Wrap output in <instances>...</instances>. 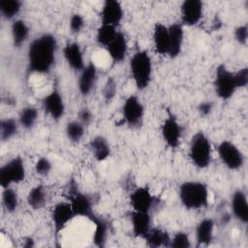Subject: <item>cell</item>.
Here are the masks:
<instances>
[{
	"label": "cell",
	"mask_w": 248,
	"mask_h": 248,
	"mask_svg": "<svg viewBox=\"0 0 248 248\" xmlns=\"http://www.w3.org/2000/svg\"><path fill=\"white\" fill-rule=\"evenodd\" d=\"M57 40L50 33H44L31 41L27 48V73L48 74L55 64Z\"/></svg>",
	"instance_id": "1"
},
{
	"label": "cell",
	"mask_w": 248,
	"mask_h": 248,
	"mask_svg": "<svg viewBox=\"0 0 248 248\" xmlns=\"http://www.w3.org/2000/svg\"><path fill=\"white\" fill-rule=\"evenodd\" d=\"M178 198L187 210H200L208 205L209 191L205 183L198 180L182 182L178 188Z\"/></svg>",
	"instance_id": "2"
},
{
	"label": "cell",
	"mask_w": 248,
	"mask_h": 248,
	"mask_svg": "<svg viewBox=\"0 0 248 248\" xmlns=\"http://www.w3.org/2000/svg\"><path fill=\"white\" fill-rule=\"evenodd\" d=\"M130 75L136 88L140 91L146 89L152 80L153 66L150 54L144 49H139L130 58Z\"/></svg>",
	"instance_id": "3"
},
{
	"label": "cell",
	"mask_w": 248,
	"mask_h": 248,
	"mask_svg": "<svg viewBox=\"0 0 248 248\" xmlns=\"http://www.w3.org/2000/svg\"><path fill=\"white\" fill-rule=\"evenodd\" d=\"M188 156L191 163L198 169H206L212 161V145L202 131L195 133L189 143Z\"/></svg>",
	"instance_id": "4"
},
{
	"label": "cell",
	"mask_w": 248,
	"mask_h": 248,
	"mask_svg": "<svg viewBox=\"0 0 248 248\" xmlns=\"http://www.w3.org/2000/svg\"><path fill=\"white\" fill-rule=\"evenodd\" d=\"M67 201L71 203L77 217H84L88 220L95 213L91 198L81 192L75 178H71L66 191Z\"/></svg>",
	"instance_id": "5"
},
{
	"label": "cell",
	"mask_w": 248,
	"mask_h": 248,
	"mask_svg": "<svg viewBox=\"0 0 248 248\" xmlns=\"http://www.w3.org/2000/svg\"><path fill=\"white\" fill-rule=\"evenodd\" d=\"M213 87L216 96L223 101L231 99L236 92L237 86L234 79V74L233 72L230 71L226 65L220 64L216 68Z\"/></svg>",
	"instance_id": "6"
},
{
	"label": "cell",
	"mask_w": 248,
	"mask_h": 248,
	"mask_svg": "<svg viewBox=\"0 0 248 248\" xmlns=\"http://www.w3.org/2000/svg\"><path fill=\"white\" fill-rule=\"evenodd\" d=\"M26 177L24 161L20 156H16L7 161L0 168V186L2 189L19 184Z\"/></svg>",
	"instance_id": "7"
},
{
	"label": "cell",
	"mask_w": 248,
	"mask_h": 248,
	"mask_svg": "<svg viewBox=\"0 0 248 248\" xmlns=\"http://www.w3.org/2000/svg\"><path fill=\"white\" fill-rule=\"evenodd\" d=\"M217 152L222 164L230 170H237L245 164V156L238 146L229 140H222L217 146Z\"/></svg>",
	"instance_id": "8"
},
{
	"label": "cell",
	"mask_w": 248,
	"mask_h": 248,
	"mask_svg": "<svg viewBox=\"0 0 248 248\" xmlns=\"http://www.w3.org/2000/svg\"><path fill=\"white\" fill-rule=\"evenodd\" d=\"M122 119L132 129H139L144 119V106L137 95H129L122 105Z\"/></svg>",
	"instance_id": "9"
},
{
	"label": "cell",
	"mask_w": 248,
	"mask_h": 248,
	"mask_svg": "<svg viewBox=\"0 0 248 248\" xmlns=\"http://www.w3.org/2000/svg\"><path fill=\"white\" fill-rule=\"evenodd\" d=\"M183 129L175 114L168 108L166 117L161 125V135L166 145L171 149H176L180 145Z\"/></svg>",
	"instance_id": "10"
},
{
	"label": "cell",
	"mask_w": 248,
	"mask_h": 248,
	"mask_svg": "<svg viewBox=\"0 0 248 248\" xmlns=\"http://www.w3.org/2000/svg\"><path fill=\"white\" fill-rule=\"evenodd\" d=\"M76 214L68 201L56 202L50 212V219L54 234L57 236L76 218Z\"/></svg>",
	"instance_id": "11"
},
{
	"label": "cell",
	"mask_w": 248,
	"mask_h": 248,
	"mask_svg": "<svg viewBox=\"0 0 248 248\" xmlns=\"http://www.w3.org/2000/svg\"><path fill=\"white\" fill-rule=\"evenodd\" d=\"M42 107L46 114L53 120L61 119L65 114V102L57 88H53L42 99Z\"/></svg>",
	"instance_id": "12"
},
{
	"label": "cell",
	"mask_w": 248,
	"mask_h": 248,
	"mask_svg": "<svg viewBox=\"0 0 248 248\" xmlns=\"http://www.w3.org/2000/svg\"><path fill=\"white\" fill-rule=\"evenodd\" d=\"M129 202L132 210L150 213L156 203V198L148 187L139 186L130 193Z\"/></svg>",
	"instance_id": "13"
},
{
	"label": "cell",
	"mask_w": 248,
	"mask_h": 248,
	"mask_svg": "<svg viewBox=\"0 0 248 248\" xmlns=\"http://www.w3.org/2000/svg\"><path fill=\"white\" fill-rule=\"evenodd\" d=\"M203 15V3L200 0H185L180 6L181 24L183 26L197 25Z\"/></svg>",
	"instance_id": "14"
},
{
	"label": "cell",
	"mask_w": 248,
	"mask_h": 248,
	"mask_svg": "<svg viewBox=\"0 0 248 248\" xmlns=\"http://www.w3.org/2000/svg\"><path fill=\"white\" fill-rule=\"evenodd\" d=\"M124 12L122 5L117 0H106L100 11L101 24L116 27L123 19Z\"/></svg>",
	"instance_id": "15"
},
{
	"label": "cell",
	"mask_w": 248,
	"mask_h": 248,
	"mask_svg": "<svg viewBox=\"0 0 248 248\" xmlns=\"http://www.w3.org/2000/svg\"><path fill=\"white\" fill-rule=\"evenodd\" d=\"M98 78V70L93 62L85 64L84 68L79 72L78 79V88L82 96H88L96 85Z\"/></svg>",
	"instance_id": "16"
},
{
	"label": "cell",
	"mask_w": 248,
	"mask_h": 248,
	"mask_svg": "<svg viewBox=\"0 0 248 248\" xmlns=\"http://www.w3.org/2000/svg\"><path fill=\"white\" fill-rule=\"evenodd\" d=\"M169 31V51L168 56L174 59L182 51L184 42V26L181 22H173L168 26Z\"/></svg>",
	"instance_id": "17"
},
{
	"label": "cell",
	"mask_w": 248,
	"mask_h": 248,
	"mask_svg": "<svg viewBox=\"0 0 248 248\" xmlns=\"http://www.w3.org/2000/svg\"><path fill=\"white\" fill-rule=\"evenodd\" d=\"M63 56L68 66L76 72H80L85 66L83 51L77 42H68L64 46Z\"/></svg>",
	"instance_id": "18"
},
{
	"label": "cell",
	"mask_w": 248,
	"mask_h": 248,
	"mask_svg": "<svg viewBox=\"0 0 248 248\" xmlns=\"http://www.w3.org/2000/svg\"><path fill=\"white\" fill-rule=\"evenodd\" d=\"M231 209L236 220L244 225L248 223V202L244 190L236 189L233 191L231 197Z\"/></svg>",
	"instance_id": "19"
},
{
	"label": "cell",
	"mask_w": 248,
	"mask_h": 248,
	"mask_svg": "<svg viewBox=\"0 0 248 248\" xmlns=\"http://www.w3.org/2000/svg\"><path fill=\"white\" fill-rule=\"evenodd\" d=\"M130 221L132 227V232L134 237L142 238L150 231L151 227V216L149 212H141L132 210L130 213Z\"/></svg>",
	"instance_id": "20"
},
{
	"label": "cell",
	"mask_w": 248,
	"mask_h": 248,
	"mask_svg": "<svg viewBox=\"0 0 248 248\" xmlns=\"http://www.w3.org/2000/svg\"><path fill=\"white\" fill-rule=\"evenodd\" d=\"M106 50L113 64L121 63L128 53V42L124 33L118 31L115 38L106 47Z\"/></svg>",
	"instance_id": "21"
},
{
	"label": "cell",
	"mask_w": 248,
	"mask_h": 248,
	"mask_svg": "<svg viewBox=\"0 0 248 248\" xmlns=\"http://www.w3.org/2000/svg\"><path fill=\"white\" fill-rule=\"evenodd\" d=\"M89 220L94 224V232L92 235V241L94 245L97 247H105L109 232L108 221L97 213H94Z\"/></svg>",
	"instance_id": "22"
},
{
	"label": "cell",
	"mask_w": 248,
	"mask_h": 248,
	"mask_svg": "<svg viewBox=\"0 0 248 248\" xmlns=\"http://www.w3.org/2000/svg\"><path fill=\"white\" fill-rule=\"evenodd\" d=\"M215 222L212 218L202 219L196 226L195 238L198 246L209 245L214 238Z\"/></svg>",
	"instance_id": "23"
},
{
	"label": "cell",
	"mask_w": 248,
	"mask_h": 248,
	"mask_svg": "<svg viewBox=\"0 0 248 248\" xmlns=\"http://www.w3.org/2000/svg\"><path fill=\"white\" fill-rule=\"evenodd\" d=\"M152 41L155 51L159 55H168L169 51V31L164 23L157 22L153 27Z\"/></svg>",
	"instance_id": "24"
},
{
	"label": "cell",
	"mask_w": 248,
	"mask_h": 248,
	"mask_svg": "<svg viewBox=\"0 0 248 248\" xmlns=\"http://www.w3.org/2000/svg\"><path fill=\"white\" fill-rule=\"evenodd\" d=\"M89 149L94 159L99 163L106 161L111 154V147L108 140L101 135L95 136L91 139L89 142Z\"/></svg>",
	"instance_id": "25"
},
{
	"label": "cell",
	"mask_w": 248,
	"mask_h": 248,
	"mask_svg": "<svg viewBox=\"0 0 248 248\" xmlns=\"http://www.w3.org/2000/svg\"><path fill=\"white\" fill-rule=\"evenodd\" d=\"M30 28L23 19H15L11 25V37L13 46L16 48L21 47L27 41Z\"/></svg>",
	"instance_id": "26"
},
{
	"label": "cell",
	"mask_w": 248,
	"mask_h": 248,
	"mask_svg": "<svg viewBox=\"0 0 248 248\" xmlns=\"http://www.w3.org/2000/svg\"><path fill=\"white\" fill-rule=\"evenodd\" d=\"M146 246L150 248L169 247L170 235L167 231L161 228H151L147 234L143 237Z\"/></svg>",
	"instance_id": "27"
},
{
	"label": "cell",
	"mask_w": 248,
	"mask_h": 248,
	"mask_svg": "<svg viewBox=\"0 0 248 248\" xmlns=\"http://www.w3.org/2000/svg\"><path fill=\"white\" fill-rule=\"evenodd\" d=\"M46 199L47 195L46 188L42 184H37L29 190L26 197V202L28 206L33 210H40L45 207Z\"/></svg>",
	"instance_id": "28"
},
{
	"label": "cell",
	"mask_w": 248,
	"mask_h": 248,
	"mask_svg": "<svg viewBox=\"0 0 248 248\" xmlns=\"http://www.w3.org/2000/svg\"><path fill=\"white\" fill-rule=\"evenodd\" d=\"M39 118V112L36 107L27 106L21 108L18 113V123L24 130H31L36 125Z\"/></svg>",
	"instance_id": "29"
},
{
	"label": "cell",
	"mask_w": 248,
	"mask_h": 248,
	"mask_svg": "<svg viewBox=\"0 0 248 248\" xmlns=\"http://www.w3.org/2000/svg\"><path fill=\"white\" fill-rule=\"evenodd\" d=\"M18 120L14 117L3 118L0 122V139L2 142H7L12 140L18 131Z\"/></svg>",
	"instance_id": "30"
},
{
	"label": "cell",
	"mask_w": 248,
	"mask_h": 248,
	"mask_svg": "<svg viewBox=\"0 0 248 248\" xmlns=\"http://www.w3.org/2000/svg\"><path fill=\"white\" fill-rule=\"evenodd\" d=\"M22 3L19 0H1L0 14L4 19H14L21 11Z\"/></svg>",
	"instance_id": "31"
},
{
	"label": "cell",
	"mask_w": 248,
	"mask_h": 248,
	"mask_svg": "<svg viewBox=\"0 0 248 248\" xmlns=\"http://www.w3.org/2000/svg\"><path fill=\"white\" fill-rule=\"evenodd\" d=\"M118 30L116 27L110 26V25H105L101 24L96 32V42L97 44L106 48L109 43L115 38Z\"/></svg>",
	"instance_id": "32"
},
{
	"label": "cell",
	"mask_w": 248,
	"mask_h": 248,
	"mask_svg": "<svg viewBox=\"0 0 248 248\" xmlns=\"http://www.w3.org/2000/svg\"><path fill=\"white\" fill-rule=\"evenodd\" d=\"M65 134L71 142L78 143L85 134V126L78 119L69 121L65 128Z\"/></svg>",
	"instance_id": "33"
},
{
	"label": "cell",
	"mask_w": 248,
	"mask_h": 248,
	"mask_svg": "<svg viewBox=\"0 0 248 248\" xmlns=\"http://www.w3.org/2000/svg\"><path fill=\"white\" fill-rule=\"evenodd\" d=\"M2 205L8 213L15 212L18 207V196L13 187L2 189Z\"/></svg>",
	"instance_id": "34"
},
{
	"label": "cell",
	"mask_w": 248,
	"mask_h": 248,
	"mask_svg": "<svg viewBox=\"0 0 248 248\" xmlns=\"http://www.w3.org/2000/svg\"><path fill=\"white\" fill-rule=\"evenodd\" d=\"M192 246L189 234L186 232H176L170 236V248H190Z\"/></svg>",
	"instance_id": "35"
},
{
	"label": "cell",
	"mask_w": 248,
	"mask_h": 248,
	"mask_svg": "<svg viewBox=\"0 0 248 248\" xmlns=\"http://www.w3.org/2000/svg\"><path fill=\"white\" fill-rule=\"evenodd\" d=\"M35 172L39 176H47L52 170V163L46 157H40L34 166Z\"/></svg>",
	"instance_id": "36"
},
{
	"label": "cell",
	"mask_w": 248,
	"mask_h": 248,
	"mask_svg": "<svg viewBox=\"0 0 248 248\" xmlns=\"http://www.w3.org/2000/svg\"><path fill=\"white\" fill-rule=\"evenodd\" d=\"M116 85V81L113 78H108L103 88V97L106 103H110L114 99L117 91Z\"/></svg>",
	"instance_id": "37"
},
{
	"label": "cell",
	"mask_w": 248,
	"mask_h": 248,
	"mask_svg": "<svg viewBox=\"0 0 248 248\" xmlns=\"http://www.w3.org/2000/svg\"><path fill=\"white\" fill-rule=\"evenodd\" d=\"M84 25H85V21H84L83 16L80 14L75 13L70 16L69 28L73 34L80 33L81 30L83 29Z\"/></svg>",
	"instance_id": "38"
},
{
	"label": "cell",
	"mask_w": 248,
	"mask_h": 248,
	"mask_svg": "<svg viewBox=\"0 0 248 248\" xmlns=\"http://www.w3.org/2000/svg\"><path fill=\"white\" fill-rule=\"evenodd\" d=\"M233 37L236 43L240 46H245L247 45L248 41V27L247 24H240L236 26L233 30Z\"/></svg>",
	"instance_id": "39"
},
{
	"label": "cell",
	"mask_w": 248,
	"mask_h": 248,
	"mask_svg": "<svg viewBox=\"0 0 248 248\" xmlns=\"http://www.w3.org/2000/svg\"><path fill=\"white\" fill-rule=\"evenodd\" d=\"M233 74L237 89L245 88L248 84V68L242 67L238 69L236 72H233Z\"/></svg>",
	"instance_id": "40"
},
{
	"label": "cell",
	"mask_w": 248,
	"mask_h": 248,
	"mask_svg": "<svg viewBox=\"0 0 248 248\" xmlns=\"http://www.w3.org/2000/svg\"><path fill=\"white\" fill-rule=\"evenodd\" d=\"M78 120L85 127L88 126L93 120V114L88 108H82L78 113Z\"/></svg>",
	"instance_id": "41"
},
{
	"label": "cell",
	"mask_w": 248,
	"mask_h": 248,
	"mask_svg": "<svg viewBox=\"0 0 248 248\" xmlns=\"http://www.w3.org/2000/svg\"><path fill=\"white\" fill-rule=\"evenodd\" d=\"M199 113L201 116L202 117H205V116H208L212 110H213V103L210 102V101H203V102H201L197 108Z\"/></svg>",
	"instance_id": "42"
},
{
	"label": "cell",
	"mask_w": 248,
	"mask_h": 248,
	"mask_svg": "<svg viewBox=\"0 0 248 248\" xmlns=\"http://www.w3.org/2000/svg\"><path fill=\"white\" fill-rule=\"evenodd\" d=\"M22 246L25 248H32L35 246V240L32 237H26L22 243Z\"/></svg>",
	"instance_id": "43"
}]
</instances>
